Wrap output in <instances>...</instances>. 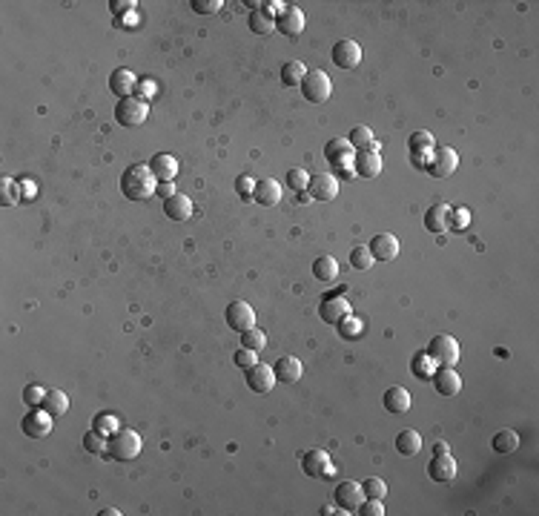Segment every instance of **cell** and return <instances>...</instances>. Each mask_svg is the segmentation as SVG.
Segmentation results:
<instances>
[{
  "label": "cell",
  "mask_w": 539,
  "mask_h": 516,
  "mask_svg": "<svg viewBox=\"0 0 539 516\" xmlns=\"http://www.w3.org/2000/svg\"><path fill=\"white\" fill-rule=\"evenodd\" d=\"M158 189V178L149 170V164H132L121 172V192L129 201H146Z\"/></svg>",
  "instance_id": "6da1fadb"
},
{
  "label": "cell",
  "mask_w": 539,
  "mask_h": 516,
  "mask_svg": "<svg viewBox=\"0 0 539 516\" xmlns=\"http://www.w3.org/2000/svg\"><path fill=\"white\" fill-rule=\"evenodd\" d=\"M138 453H141V436L129 428L115 430L110 436V442H106V456L115 459V462H132Z\"/></svg>",
  "instance_id": "7a4b0ae2"
},
{
  "label": "cell",
  "mask_w": 539,
  "mask_h": 516,
  "mask_svg": "<svg viewBox=\"0 0 539 516\" xmlns=\"http://www.w3.org/2000/svg\"><path fill=\"white\" fill-rule=\"evenodd\" d=\"M146 115H149V103L146 100H141L138 95H129V98H121L118 103H115V121L121 124V127H141L144 121H146Z\"/></svg>",
  "instance_id": "3957f363"
},
{
  "label": "cell",
  "mask_w": 539,
  "mask_h": 516,
  "mask_svg": "<svg viewBox=\"0 0 539 516\" xmlns=\"http://www.w3.org/2000/svg\"><path fill=\"white\" fill-rule=\"evenodd\" d=\"M430 358H434V365H439V368H453L456 361H459V341L453 339V336H434L430 339V344H427V350H424Z\"/></svg>",
  "instance_id": "277c9868"
},
{
  "label": "cell",
  "mask_w": 539,
  "mask_h": 516,
  "mask_svg": "<svg viewBox=\"0 0 539 516\" xmlns=\"http://www.w3.org/2000/svg\"><path fill=\"white\" fill-rule=\"evenodd\" d=\"M325 158L330 167L342 170L344 175H356L353 172V164H356V149L344 141V138H333L328 146H325Z\"/></svg>",
  "instance_id": "5b68a950"
},
{
  "label": "cell",
  "mask_w": 539,
  "mask_h": 516,
  "mask_svg": "<svg viewBox=\"0 0 539 516\" xmlns=\"http://www.w3.org/2000/svg\"><path fill=\"white\" fill-rule=\"evenodd\" d=\"M301 95H304V100H310V103H325V100L333 95V83H330L328 72H321V69L307 72L304 81H301Z\"/></svg>",
  "instance_id": "8992f818"
},
{
  "label": "cell",
  "mask_w": 539,
  "mask_h": 516,
  "mask_svg": "<svg viewBox=\"0 0 539 516\" xmlns=\"http://www.w3.org/2000/svg\"><path fill=\"white\" fill-rule=\"evenodd\" d=\"M459 167V155L453 146H436L434 152H430V161H427V172L434 178H451Z\"/></svg>",
  "instance_id": "52a82bcc"
},
{
  "label": "cell",
  "mask_w": 539,
  "mask_h": 516,
  "mask_svg": "<svg viewBox=\"0 0 539 516\" xmlns=\"http://www.w3.org/2000/svg\"><path fill=\"white\" fill-rule=\"evenodd\" d=\"M224 322H227V327H233L236 333H247V330L255 327V310H253L247 301H233V304H227V310H224Z\"/></svg>",
  "instance_id": "ba28073f"
},
{
  "label": "cell",
  "mask_w": 539,
  "mask_h": 516,
  "mask_svg": "<svg viewBox=\"0 0 539 516\" xmlns=\"http://www.w3.org/2000/svg\"><path fill=\"white\" fill-rule=\"evenodd\" d=\"M52 413H46L43 407H32L26 416L21 419V428H23V433L29 436V439H43V436H49L52 433Z\"/></svg>",
  "instance_id": "9c48e42d"
},
{
  "label": "cell",
  "mask_w": 539,
  "mask_h": 516,
  "mask_svg": "<svg viewBox=\"0 0 539 516\" xmlns=\"http://www.w3.org/2000/svg\"><path fill=\"white\" fill-rule=\"evenodd\" d=\"M318 316H321V322H328V324L336 327L339 322H344V319L350 316V304H347V298L339 295V293L325 295V298H321V304H318Z\"/></svg>",
  "instance_id": "30bf717a"
},
{
  "label": "cell",
  "mask_w": 539,
  "mask_h": 516,
  "mask_svg": "<svg viewBox=\"0 0 539 516\" xmlns=\"http://www.w3.org/2000/svg\"><path fill=\"white\" fill-rule=\"evenodd\" d=\"M307 195L315 198V201H333V198H339V178L330 175V172H315V175H310Z\"/></svg>",
  "instance_id": "8fae6325"
},
{
  "label": "cell",
  "mask_w": 539,
  "mask_h": 516,
  "mask_svg": "<svg viewBox=\"0 0 539 516\" xmlns=\"http://www.w3.org/2000/svg\"><path fill=\"white\" fill-rule=\"evenodd\" d=\"M333 496H336V505L342 508V513H359V508H361V502H364V493H361V485L359 482H339L336 485V491H333Z\"/></svg>",
  "instance_id": "7c38bea8"
},
{
  "label": "cell",
  "mask_w": 539,
  "mask_h": 516,
  "mask_svg": "<svg viewBox=\"0 0 539 516\" xmlns=\"http://www.w3.org/2000/svg\"><path fill=\"white\" fill-rule=\"evenodd\" d=\"M301 471L307 476H333V462L328 456V450L321 447H313L301 456Z\"/></svg>",
  "instance_id": "4fadbf2b"
},
{
  "label": "cell",
  "mask_w": 539,
  "mask_h": 516,
  "mask_svg": "<svg viewBox=\"0 0 539 516\" xmlns=\"http://www.w3.org/2000/svg\"><path fill=\"white\" fill-rule=\"evenodd\" d=\"M373 262H393V258L399 255V238L393 233H379L373 235L370 244H367Z\"/></svg>",
  "instance_id": "5bb4252c"
},
{
  "label": "cell",
  "mask_w": 539,
  "mask_h": 516,
  "mask_svg": "<svg viewBox=\"0 0 539 516\" xmlns=\"http://www.w3.org/2000/svg\"><path fill=\"white\" fill-rule=\"evenodd\" d=\"M427 476L434 482H442V485L453 482L456 479V459L451 453H436L427 462Z\"/></svg>",
  "instance_id": "9a60e30c"
},
{
  "label": "cell",
  "mask_w": 539,
  "mask_h": 516,
  "mask_svg": "<svg viewBox=\"0 0 539 516\" xmlns=\"http://www.w3.org/2000/svg\"><path fill=\"white\" fill-rule=\"evenodd\" d=\"M407 149H410V158H413L416 164H424V167H427L430 152L436 149V138L430 135L427 129H419V132H413V135L407 138Z\"/></svg>",
  "instance_id": "2e32d148"
},
{
  "label": "cell",
  "mask_w": 539,
  "mask_h": 516,
  "mask_svg": "<svg viewBox=\"0 0 539 516\" xmlns=\"http://www.w3.org/2000/svg\"><path fill=\"white\" fill-rule=\"evenodd\" d=\"M244 376H247V387L258 396H267L276 385V373L270 365H253L250 370H244Z\"/></svg>",
  "instance_id": "e0dca14e"
},
{
  "label": "cell",
  "mask_w": 539,
  "mask_h": 516,
  "mask_svg": "<svg viewBox=\"0 0 539 516\" xmlns=\"http://www.w3.org/2000/svg\"><path fill=\"white\" fill-rule=\"evenodd\" d=\"M361 55L364 52H361V46L356 40H339L333 46V64L339 69H356L361 64Z\"/></svg>",
  "instance_id": "ac0fdd59"
},
{
  "label": "cell",
  "mask_w": 539,
  "mask_h": 516,
  "mask_svg": "<svg viewBox=\"0 0 539 516\" xmlns=\"http://www.w3.org/2000/svg\"><path fill=\"white\" fill-rule=\"evenodd\" d=\"M276 32L287 35V37H299L304 32V12L299 6H287L279 18H276Z\"/></svg>",
  "instance_id": "d6986e66"
},
{
  "label": "cell",
  "mask_w": 539,
  "mask_h": 516,
  "mask_svg": "<svg viewBox=\"0 0 539 516\" xmlns=\"http://www.w3.org/2000/svg\"><path fill=\"white\" fill-rule=\"evenodd\" d=\"M149 170L155 172L158 181H175L178 175V158L170 152H155L149 158Z\"/></svg>",
  "instance_id": "ffe728a7"
},
{
  "label": "cell",
  "mask_w": 539,
  "mask_h": 516,
  "mask_svg": "<svg viewBox=\"0 0 539 516\" xmlns=\"http://www.w3.org/2000/svg\"><path fill=\"white\" fill-rule=\"evenodd\" d=\"M273 373H276V382H284V385H296L301 376H304V365L296 358V356H282L276 365H273Z\"/></svg>",
  "instance_id": "44dd1931"
},
{
  "label": "cell",
  "mask_w": 539,
  "mask_h": 516,
  "mask_svg": "<svg viewBox=\"0 0 539 516\" xmlns=\"http://www.w3.org/2000/svg\"><path fill=\"white\" fill-rule=\"evenodd\" d=\"M353 172L361 175V178H376V175L382 172V155L379 152H370V149H359Z\"/></svg>",
  "instance_id": "7402d4cb"
},
{
  "label": "cell",
  "mask_w": 539,
  "mask_h": 516,
  "mask_svg": "<svg viewBox=\"0 0 539 516\" xmlns=\"http://www.w3.org/2000/svg\"><path fill=\"white\" fill-rule=\"evenodd\" d=\"M110 89H112V95H118V98H129V95L138 89L135 72L127 69V66H118V69L110 75Z\"/></svg>",
  "instance_id": "603a6c76"
},
{
  "label": "cell",
  "mask_w": 539,
  "mask_h": 516,
  "mask_svg": "<svg viewBox=\"0 0 539 516\" xmlns=\"http://www.w3.org/2000/svg\"><path fill=\"white\" fill-rule=\"evenodd\" d=\"M253 201L261 204V206H276L282 201V184L276 178H264V181H255V192H253Z\"/></svg>",
  "instance_id": "cb8c5ba5"
},
{
  "label": "cell",
  "mask_w": 539,
  "mask_h": 516,
  "mask_svg": "<svg viewBox=\"0 0 539 516\" xmlns=\"http://www.w3.org/2000/svg\"><path fill=\"white\" fill-rule=\"evenodd\" d=\"M451 206L448 204H434L430 210L424 213V227L430 230V233H436V235H442V233H448L451 230Z\"/></svg>",
  "instance_id": "d4e9b609"
},
{
  "label": "cell",
  "mask_w": 539,
  "mask_h": 516,
  "mask_svg": "<svg viewBox=\"0 0 539 516\" xmlns=\"http://www.w3.org/2000/svg\"><path fill=\"white\" fill-rule=\"evenodd\" d=\"M434 387H436L439 396H459L462 379H459V373H456L453 368H439V370L434 373Z\"/></svg>",
  "instance_id": "484cf974"
},
{
  "label": "cell",
  "mask_w": 539,
  "mask_h": 516,
  "mask_svg": "<svg viewBox=\"0 0 539 516\" xmlns=\"http://www.w3.org/2000/svg\"><path fill=\"white\" fill-rule=\"evenodd\" d=\"M164 213H167L170 221H187L192 216V201L187 195L175 192V195L164 198Z\"/></svg>",
  "instance_id": "4316f807"
},
{
  "label": "cell",
  "mask_w": 539,
  "mask_h": 516,
  "mask_svg": "<svg viewBox=\"0 0 539 516\" xmlns=\"http://www.w3.org/2000/svg\"><path fill=\"white\" fill-rule=\"evenodd\" d=\"M410 393L405 390V387H388L385 390V396H382V404H385V410L388 413H396V416H399V413H407L410 410Z\"/></svg>",
  "instance_id": "83f0119b"
},
{
  "label": "cell",
  "mask_w": 539,
  "mask_h": 516,
  "mask_svg": "<svg viewBox=\"0 0 539 516\" xmlns=\"http://www.w3.org/2000/svg\"><path fill=\"white\" fill-rule=\"evenodd\" d=\"M313 276L315 281H325V284H333L339 278V262L333 255H321L315 258V264H313Z\"/></svg>",
  "instance_id": "f1b7e54d"
},
{
  "label": "cell",
  "mask_w": 539,
  "mask_h": 516,
  "mask_svg": "<svg viewBox=\"0 0 539 516\" xmlns=\"http://www.w3.org/2000/svg\"><path fill=\"white\" fill-rule=\"evenodd\" d=\"M40 407H43L46 413H52V416L58 419V416H64V413L69 410V399H66V393H61V390H49Z\"/></svg>",
  "instance_id": "f546056e"
},
{
  "label": "cell",
  "mask_w": 539,
  "mask_h": 516,
  "mask_svg": "<svg viewBox=\"0 0 539 516\" xmlns=\"http://www.w3.org/2000/svg\"><path fill=\"white\" fill-rule=\"evenodd\" d=\"M396 450L402 453V456H416L419 450H422V436L416 433V430H402L399 436H396Z\"/></svg>",
  "instance_id": "4dcf8cb0"
},
{
  "label": "cell",
  "mask_w": 539,
  "mask_h": 516,
  "mask_svg": "<svg viewBox=\"0 0 539 516\" xmlns=\"http://www.w3.org/2000/svg\"><path fill=\"white\" fill-rule=\"evenodd\" d=\"M304 75H307V66H304L301 61H287V64L282 66V83H284V86H301Z\"/></svg>",
  "instance_id": "1f68e13d"
},
{
  "label": "cell",
  "mask_w": 539,
  "mask_h": 516,
  "mask_svg": "<svg viewBox=\"0 0 539 516\" xmlns=\"http://www.w3.org/2000/svg\"><path fill=\"white\" fill-rule=\"evenodd\" d=\"M247 26H250L255 35H270V32H276V20L270 18V15H264L261 9H253V12H250Z\"/></svg>",
  "instance_id": "d6a6232c"
},
{
  "label": "cell",
  "mask_w": 539,
  "mask_h": 516,
  "mask_svg": "<svg viewBox=\"0 0 539 516\" xmlns=\"http://www.w3.org/2000/svg\"><path fill=\"white\" fill-rule=\"evenodd\" d=\"M491 447L497 453H514L519 447V433L516 430H499L494 439H491Z\"/></svg>",
  "instance_id": "836d02e7"
},
{
  "label": "cell",
  "mask_w": 539,
  "mask_h": 516,
  "mask_svg": "<svg viewBox=\"0 0 539 516\" xmlns=\"http://www.w3.org/2000/svg\"><path fill=\"white\" fill-rule=\"evenodd\" d=\"M434 373H436L434 358H430L427 353H419V356L413 358V376H416L419 382H430V379H434Z\"/></svg>",
  "instance_id": "e575fe53"
},
{
  "label": "cell",
  "mask_w": 539,
  "mask_h": 516,
  "mask_svg": "<svg viewBox=\"0 0 539 516\" xmlns=\"http://www.w3.org/2000/svg\"><path fill=\"white\" fill-rule=\"evenodd\" d=\"M95 430L103 433V436H112L115 430H121V422H118L115 413H98V416H95Z\"/></svg>",
  "instance_id": "d590c367"
},
{
  "label": "cell",
  "mask_w": 539,
  "mask_h": 516,
  "mask_svg": "<svg viewBox=\"0 0 539 516\" xmlns=\"http://www.w3.org/2000/svg\"><path fill=\"white\" fill-rule=\"evenodd\" d=\"M18 201H21L18 181H12V178H0V204H4V206H15Z\"/></svg>",
  "instance_id": "8d00e7d4"
},
{
  "label": "cell",
  "mask_w": 539,
  "mask_h": 516,
  "mask_svg": "<svg viewBox=\"0 0 539 516\" xmlns=\"http://www.w3.org/2000/svg\"><path fill=\"white\" fill-rule=\"evenodd\" d=\"M106 442H110V436H103V433H98L95 428L83 436V447L89 450V453H98V456H106Z\"/></svg>",
  "instance_id": "74e56055"
},
{
  "label": "cell",
  "mask_w": 539,
  "mask_h": 516,
  "mask_svg": "<svg viewBox=\"0 0 539 516\" xmlns=\"http://www.w3.org/2000/svg\"><path fill=\"white\" fill-rule=\"evenodd\" d=\"M376 138H373V132L367 129V127H356L350 135H347V143L359 152V149H370V143H373Z\"/></svg>",
  "instance_id": "f35d334b"
},
{
  "label": "cell",
  "mask_w": 539,
  "mask_h": 516,
  "mask_svg": "<svg viewBox=\"0 0 539 516\" xmlns=\"http://www.w3.org/2000/svg\"><path fill=\"white\" fill-rule=\"evenodd\" d=\"M241 347H247V350H255V353H261V350L267 347V336H264V330L253 327V330L241 333Z\"/></svg>",
  "instance_id": "ab89813d"
},
{
  "label": "cell",
  "mask_w": 539,
  "mask_h": 516,
  "mask_svg": "<svg viewBox=\"0 0 539 516\" xmlns=\"http://www.w3.org/2000/svg\"><path fill=\"white\" fill-rule=\"evenodd\" d=\"M361 493H364V499H385L388 485H385V479H376V476H370V479H364V482H361Z\"/></svg>",
  "instance_id": "60d3db41"
},
{
  "label": "cell",
  "mask_w": 539,
  "mask_h": 516,
  "mask_svg": "<svg viewBox=\"0 0 539 516\" xmlns=\"http://www.w3.org/2000/svg\"><path fill=\"white\" fill-rule=\"evenodd\" d=\"M350 267H353V270H361V273L373 267V255H370L367 247H353V252H350Z\"/></svg>",
  "instance_id": "b9f144b4"
},
{
  "label": "cell",
  "mask_w": 539,
  "mask_h": 516,
  "mask_svg": "<svg viewBox=\"0 0 539 516\" xmlns=\"http://www.w3.org/2000/svg\"><path fill=\"white\" fill-rule=\"evenodd\" d=\"M307 184H310V175H307V170H301V167H293L290 172H287V187L293 189V192H307Z\"/></svg>",
  "instance_id": "7bdbcfd3"
},
{
  "label": "cell",
  "mask_w": 539,
  "mask_h": 516,
  "mask_svg": "<svg viewBox=\"0 0 539 516\" xmlns=\"http://www.w3.org/2000/svg\"><path fill=\"white\" fill-rule=\"evenodd\" d=\"M336 327H339V336H342V339H350V341H353V339H359V336H361V330H364V324H361L359 319H353V316H347V319H344V322H339Z\"/></svg>",
  "instance_id": "ee69618b"
},
{
  "label": "cell",
  "mask_w": 539,
  "mask_h": 516,
  "mask_svg": "<svg viewBox=\"0 0 539 516\" xmlns=\"http://www.w3.org/2000/svg\"><path fill=\"white\" fill-rule=\"evenodd\" d=\"M46 387H40V385H26L23 387V401L29 404V407H40L43 404V399H46Z\"/></svg>",
  "instance_id": "f6af8a7d"
},
{
  "label": "cell",
  "mask_w": 539,
  "mask_h": 516,
  "mask_svg": "<svg viewBox=\"0 0 539 516\" xmlns=\"http://www.w3.org/2000/svg\"><path fill=\"white\" fill-rule=\"evenodd\" d=\"M233 361H236V365H238L241 370H250L253 365H258V353H255V350H247V347H241V350H236Z\"/></svg>",
  "instance_id": "bcb514c9"
},
{
  "label": "cell",
  "mask_w": 539,
  "mask_h": 516,
  "mask_svg": "<svg viewBox=\"0 0 539 516\" xmlns=\"http://www.w3.org/2000/svg\"><path fill=\"white\" fill-rule=\"evenodd\" d=\"M192 12H198V15H215L221 6H224V0H192Z\"/></svg>",
  "instance_id": "7dc6e473"
},
{
  "label": "cell",
  "mask_w": 539,
  "mask_h": 516,
  "mask_svg": "<svg viewBox=\"0 0 539 516\" xmlns=\"http://www.w3.org/2000/svg\"><path fill=\"white\" fill-rule=\"evenodd\" d=\"M236 192H238V198L250 201L253 192H255V181H253L250 175H238V178H236Z\"/></svg>",
  "instance_id": "c3c4849f"
},
{
  "label": "cell",
  "mask_w": 539,
  "mask_h": 516,
  "mask_svg": "<svg viewBox=\"0 0 539 516\" xmlns=\"http://www.w3.org/2000/svg\"><path fill=\"white\" fill-rule=\"evenodd\" d=\"M359 513L361 516H382L385 513V499H367V502H361Z\"/></svg>",
  "instance_id": "681fc988"
},
{
  "label": "cell",
  "mask_w": 539,
  "mask_h": 516,
  "mask_svg": "<svg viewBox=\"0 0 539 516\" xmlns=\"http://www.w3.org/2000/svg\"><path fill=\"white\" fill-rule=\"evenodd\" d=\"M468 221H470V213L465 210V206H459V210H451V221H448V224H451L453 230H465Z\"/></svg>",
  "instance_id": "f907efd6"
},
{
  "label": "cell",
  "mask_w": 539,
  "mask_h": 516,
  "mask_svg": "<svg viewBox=\"0 0 539 516\" xmlns=\"http://www.w3.org/2000/svg\"><path fill=\"white\" fill-rule=\"evenodd\" d=\"M135 0H112L110 4V9L115 12V15H129V12H135Z\"/></svg>",
  "instance_id": "816d5d0a"
},
{
  "label": "cell",
  "mask_w": 539,
  "mask_h": 516,
  "mask_svg": "<svg viewBox=\"0 0 539 516\" xmlns=\"http://www.w3.org/2000/svg\"><path fill=\"white\" fill-rule=\"evenodd\" d=\"M261 6H264L261 12H264V15H270L273 20H276V18H279V15L287 9V4H282V0H270V4H261Z\"/></svg>",
  "instance_id": "f5cc1de1"
},
{
  "label": "cell",
  "mask_w": 539,
  "mask_h": 516,
  "mask_svg": "<svg viewBox=\"0 0 539 516\" xmlns=\"http://www.w3.org/2000/svg\"><path fill=\"white\" fill-rule=\"evenodd\" d=\"M158 195H164V198H170V195H175V187H173V181H158V189H155Z\"/></svg>",
  "instance_id": "db71d44e"
},
{
  "label": "cell",
  "mask_w": 539,
  "mask_h": 516,
  "mask_svg": "<svg viewBox=\"0 0 539 516\" xmlns=\"http://www.w3.org/2000/svg\"><path fill=\"white\" fill-rule=\"evenodd\" d=\"M138 89H141V100H149V98H152V92H155V83H152V81H141V83H138Z\"/></svg>",
  "instance_id": "11a10c76"
},
{
  "label": "cell",
  "mask_w": 539,
  "mask_h": 516,
  "mask_svg": "<svg viewBox=\"0 0 539 516\" xmlns=\"http://www.w3.org/2000/svg\"><path fill=\"white\" fill-rule=\"evenodd\" d=\"M434 453H451V450H448V442H436V447H434Z\"/></svg>",
  "instance_id": "9f6ffc18"
},
{
  "label": "cell",
  "mask_w": 539,
  "mask_h": 516,
  "mask_svg": "<svg viewBox=\"0 0 539 516\" xmlns=\"http://www.w3.org/2000/svg\"><path fill=\"white\" fill-rule=\"evenodd\" d=\"M100 516H121V510L118 508H106V510H100Z\"/></svg>",
  "instance_id": "6f0895ef"
}]
</instances>
